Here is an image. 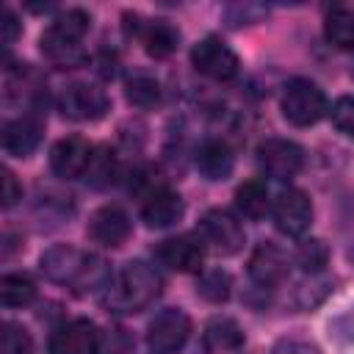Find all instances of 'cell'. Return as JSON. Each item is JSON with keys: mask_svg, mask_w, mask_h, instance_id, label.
I'll return each mask as SVG.
<instances>
[{"mask_svg": "<svg viewBox=\"0 0 354 354\" xmlns=\"http://www.w3.org/2000/svg\"><path fill=\"white\" fill-rule=\"evenodd\" d=\"M39 268L50 282L66 285L77 296L91 293L97 288H105L111 282L108 266L102 257L88 254V252L69 246V243H55V246L44 249L39 257Z\"/></svg>", "mask_w": 354, "mask_h": 354, "instance_id": "1", "label": "cell"}, {"mask_svg": "<svg viewBox=\"0 0 354 354\" xmlns=\"http://www.w3.org/2000/svg\"><path fill=\"white\" fill-rule=\"evenodd\" d=\"M158 296H160V274L144 260H130L105 285L102 304L111 313L130 315L147 310Z\"/></svg>", "mask_w": 354, "mask_h": 354, "instance_id": "2", "label": "cell"}, {"mask_svg": "<svg viewBox=\"0 0 354 354\" xmlns=\"http://www.w3.org/2000/svg\"><path fill=\"white\" fill-rule=\"evenodd\" d=\"M91 28V17L83 8H66L39 36L41 55L55 66H80L86 61L83 36Z\"/></svg>", "mask_w": 354, "mask_h": 354, "instance_id": "3", "label": "cell"}, {"mask_svg": "<svg viewBox=\"0 0 354 354\" xmlns=\"http://www.w3.org/2000/svg\"><path fill=\"white\" fill-rule=\"evenodd\" d=\"M279 111L293 127H310L326 113V97L313 80L290 77L282 88Z\"/></svg>", "mask_w": 354, "mask_h": 354, "instance_id": "4", "label": "cell"}, {"mask_svg": "<svg viewBox=\"0 0 354 354\" xmlns=\"http://www.w3.org/2000/svg\"><path fill=\"white\" fill-rule=\"evenodd\" d=\"M108 108H111V100L105 88L88 80H75L64 86L58 97V111L72 122H97L108 113Z\"/></svg>", "mask_w": 354, "mask_h": 354, "instance_id": "5", "label": "cell"}, {"mask_svg": "<svg viewBox=\"0 0 354 354\" xmlns=\"http://www.w3.org/2000/svg\"><path fill=\"white\" fill-rule=\"evenodd\" d=\"M191 335V318L180 307H166L155 313V318L147 326V346L152 354H177L188 343Z\"/></svg>", "mask_w": 354, "mask_h": 354, "instance_id": "6", "label": "cell"}, {"mask_svg": "<svg viewBox=\"0 0 354 354\" xmlns=\"http://www.w3.org/2000/svg\"><path fill=\"white\" fill-rule=\"evenodd\" d=\"M191 64L196 72H202L205 77L210 80H218V83H227L238 75L241 69V61L238 55L218 39V36H205L194 44L191 50Z\"/></svg>", "mask_w": 354, "mask_h": 354, "instance_id": "7", "label": "cell"}, {"mask_svg": "<svg viewBox=\"0 0 354 354\" xmlns=\"http://www.w3.org/2000/svg\"><path fill=\"white\" fill-rule=\"evenodd\" d=\"M271 216L282 235L301 238L313 224V202L301 188H282L271 202Z\"/></svg>", "mask_w": 354, "mask_h": 354, "instance_id": "8", "label": "cell"}, {"mask_svg": "<svg viewBox=\"0 0 354 354\" xmlns=\"http://www.w3.org/2000/svg\"><path fill=\"white\" fill-rule=\"evenodd\" d=\"M257 166L274 180H290L304 166V149L290 138H266L257 144Z\"/></svg>", "mask_w": 354, "mask_h": 354, "instance_id": "9", "label": "cell"}, {"mask_svg": "<svg viewBox=\"0 0 354 354\" xmlns=\"http://www.w3.org/2000/svg\"><path fill=\"white\" fill-rule=\"evenodd\" d=\"M199 230H202V238H205L218 254H235V252H241L243 238H246L241 221H238L230 210H224V207L207 210V213L202 216V221H199Z\"/></svg>", "mask_w": 354, "mask_h": 354, "instance_id": "10", "label": "cell"}, {"mask_svg": "<svg viewBox=\"0 0 354 354\" xmlns=\"http://www.w3.org/2000/svg\"><path fill=\"white\" fill-rule=\"evenodd\" d=\"M91 158H94V147L83 136H66L55 141V147L50 149V169L64 180L86 177Z\"/></svg>", "mask_w": 354, "mask_h": 354, "instance_id": "11", "label": "cell"}, {"mask_svg": "<svg viewBox=\"0 0 354 354\" xmlns=\"http://www.w3.org/2000/svg\"><path fill=\"white\" fill-rule=\"evenodd\" d=\"M133 22L136 25L127 22V30L141 41V47L149 58H169L177 50L180 30L171 22H166V19H141L138 14H133Z\"/></svg>", "mask_w": 354, "mask_h": 354, "instance_id": "12", "label": "cell"}, {"mask_svg": "<svg viewBox=\"0 0 354 354\" xmlns=\"http://www.w3.org/2000/svg\"><path fill=\"white\" fill-rule=\"evenodd\" d=\"M288 271H290V260L277 243L263 241L254 246L249 257V277L260 288H279L288 279Z\"/></svg>", "mask_w": 354, "mask_h": 354, "instance_id": "13", "label": "cell"}, {"mask_svg": "<svg viewBox=\"0 0 354 354\" xmlns=\"http://www.w3.org/2000/svg\"><path fill=\"white\" fill-rule=\"evenodd\" d=\"M86 230H88V238H91L94 243H102V246L116 249V246H122V243L130 238L133 224H130V216H127L122 207L105 205V207H100V210L91 213Z\"/></svg>", "mask_w": 354, "mask_h": 354, "instance_id": "14", "label": "cell"}, {"mask_svg": "<svg viewBox=\"0 0 354 354\" xmlns=\"http://www.w3.org/2000/svg\"><path fill=\"white\" fill-rule=\"evenodd\" d=\"M44 122L39 113H22L3 124V149L11 158H28L41 141Z\"/></svg>", "mask_w": 354, "mask_h": 354, "instance_id": "15", "label": "cell"}, {"mask_svg": "<svg viewBox=\"0 0 354 354\" xmlns=\"http://www.w3.org/2000/svg\"><path fill=\"white\" fill-rule=\"evenodd\" d=\"M97 326L86 318L64 321L50 335V354H94L97 351Z\"/></svg>", "mask_w": 354, "mask_h": 354, "instance_id": "16", "label": "cell"}, {"mask_svg": "<svg viewBox=\"0 0 354 354\" xmlns=\"http://www.w3.org/2000/svg\"><path fill=\"white\" fill-rule=\"evenodd\" d=\"M185 213V202L180 194H174L171 188H155L147 194L144 205H141V221L149 230H166L171 224H177Z\"/></svg>", "mask_w": 354, "mask_h": 354, "instance_id": "17", "label": "cell"}, {"mask_svg": "<svg viewBox=\"0 0 354 354\" xmlns=\"http://www.w3.org/2000/svg\"><path fill=\"white\" fill-rule=\"evenodd\" d=\"M155 257L171 268V271H180V274H194L202 268V260H205V252L199 246V241H194L191 235H177V238H166L158 243L155 249Z\"/></svg>", "mask_w": 354, "mask_h": 354, "instance_id": "18", "label": "cell"}, {"mask_svg": "<svg viewBox=\"0 0 354 354\" xmlns=\"http://www.w3.org/2000/svg\"><path fill=\"white\" fill-rule=\"evenodd\" d=\"M194 163H196V171L210 180V183H218V180H227L235 169V155L230 149L227 141H218V138H207L199 144L196 155H194Z\"/></svg>", "mask_w": 354, "mask_h": 354, "instance_id": "19", "label": "cell"}, {"mask_svg": "<svg viewBox=\"0 0 354 354\" xmlns=\"http://www.w3.org/2000/svg\"><path fill=\"white\" fill-rule=\"evenodd\" d=\"M243 340H246V335H243V329L238 326V321L224 318V315L207 321V326H205V332H202V343H205V348H207L210 354L238 351V348L243 346Z\"/></svg>", "mask_w": 354, "mask_h": 354, "instance_id": "20", "label": "cell"}, {"mask_svg": "<svg viewBox=\"0 0 354 354\" xmlns=\"http://www.w3.org/2000/svg\"><path fill=\"white\" fill-rule=\"evenodd\" d=\"M235 207L243 218L249 221H260L268 210H271V199H268V191L260 180H246L243 185H238L235 191Z\"/></svg>", "mask_w": 354, "mask_h": 354, "instance_id": "21", "label": "cell"}, {"mask_svg": "<svg viewBox=\"0 0 354 354\" xmlns=\"http://www.w3.org/2000/svg\"><path fill=\"white\" fill-rule=\"evenodd\" d=\"M324 36L337 50H354V11L343 6L329 8L324 19Z\"/></svg>", "mask_w": 354, "mask_h": 354, "instance_id": "22", "label": "cell"}, {"mask_svg": "<svg viewBox=\"0 0 354 354\" xmlns=\"http://www.w3.org/2000/svg\"><path fill=\"white\" fill-rule=\"evenodd\" d=\"M33 299H36V282L28 274H22V271L3 274V279H0L3 307H28Z\"/></svg>", "mask_w": 354, "mask_h": 354, "instance_id": "23", "label": "cell"}, {"mask_svg": "<svg viewBox=\"0 0 354 354\" xmlns=\"http://www.w3.org/2000/svg\"><path fill=\"white\" fill-rule=\"evenodd\" d=\"M124 97L130 105L136 108H155L160 102V86L152 75H133L127 83H124Z\"/></svg>", "mask_w": 354, "mask_h": 354, "instance_id": "24", "label": "cell"}, {"mask_svg": "<svg viewBox=\"0 0 354 354\" xmlns=\"http://www.w3.org/2000/svg\"><path fill=\"white\" fill-rule=\"evenodd\" d=\"M119 174V166H116V155L102 147V149H94V158L88 163V171H86V180L94 185V188H108Z\"/></svg>", "mask_w": 354, "mask_h": 354, "instance_id": "25", "label": "cell"}, {"mask_svg": "<svg viewBox=\"0 0 354 354\" xmlns=\"http://www.w3.org/2000/svg\"><path fill=\"white\" fill-rule=\"evenodd\" d=\"M230 288H232L230 274L221 271V268H213V271H205V274L199 277L196 293H199L205 301H210V304H221V301L230 299Z\"/></svg>", "mask_w": 354, "mask_h": 354, "instance_id": "26", "label": "cell"}, {"mask_svg": "<svg viewBox=\"0 0 354 354\" xmlns=\"http://www.w3.org/2000/svg\"><path fill=\"white\" fill-rule=\"evenodd\" d=\"M296 263L307 271V274H324L326 263H329V249L324 241L313 238V241H304L296 252Z\"/></svg>", "mask_w": 354, "mask_h": 354, "instance_id": "27", "label": "cell"}, {"mask_svg": "<svg viewBox=\"0 0 354 354\" xmlns=\"http://www.w3.org/2000/svg\"><path fill=\"white\" fill-rule=\"evenodd\" d=\"M0 354H33V340L25 326L19 324H3L0 332Z\"/></svg>", "mask_w": 354, "mask_h": 354, "instance_id": "28", "label": "cell"}, {"mask_svg": "<svg viewBox=\"0 0 354 354\" xmlns=\"http://www.w3.org/2000/svg\"><path fill=\"white\" fill-rule=\"evenodd\" d=\"M329 116H332V124L343 136L354 138V97H337L332 111H329Z\"/></svg>", "mask_w": 354, "mask_h": 354, "instance_id": "29", "label": "cell"}, {"mask_svg": "<svg viewBox=\"0 0 354 354\" xmlns=\"http://www.w3.org/2000/svg\"><path fill=\"white\" fill-rule=\"evenodd\" d=\"M0 174H3V207H14V205L22 199V185L17 183V177H14L11 169L3 166Z\"/></svg>", "mask_w": 354, "mask_h": 354, "instance_id": "30", "label": "cell"}, {"mask_svg": "<svg viewBox=\"0 0 354 354\" xmlns=\"http://www.w3.org/2000/svg\"><path fill=\"white\" fill-rule=\"evenodd\" d=\"M271 354H321V351H318V346H313V343H307V340L285 337V340H279V343L271 348Z\"/></svg>", "mask_w": 354, "mask_h": 354, "instance_id": "31", "label": "cell"}, {"mask_svg": "<svg viewBox=\"0 0 354 354\" xmlns=\"http://www.w3.org/2000/svg\"><path fill=\"white\" fill-rule=\"evenodd\" d=\"M22 33V22L17 19V14L11 8H3V41L6 47H11Z\"/></svg>", "mask_w": 354, "mask_h": 354, "instance_id": "32", "label": "cell"}, {"mask_svg": "<svg viewBox=\"0 0 354 354\" xmlns=\"http://www.w3.org/2000/svg\"><path fill=\"white\" fill-rule=\"evenodd\" d=\"M332 329H335L340 337H348V340H354V307H351L346 315H340V318L332 324Z\"/></svg>", "mask_w": 354, "mask_h": 354, "instance_id": "33", "label": "cell"}, {"mask_svg": "<svg viewBox=\"0 0 354 354\" xmlns=\"http://www.w3.org/2000/svg\"><path fill=\"white\" fill-rule=\"evenodd\" d=\"M351 75H354V66H351Z\"/></svg>", "mask_w": 354, "mask_h": 354, "instance_id": "34", "label": "cell"}]
</instances>
